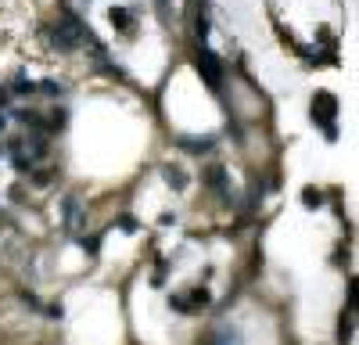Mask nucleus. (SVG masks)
Wrapping results in <instances>:
<instances>
[{"label": "nucleus", "instance_id": "nucleus-1", "mask_svg": "<svg viewBox=\"0 0 359 345\" xmlns=\"http://www.w3.org/2000/svg\"><path fill=\"white\" fill-rule=\"evenodd\" d=\"M83 36H86V29L76 18H62V22L54 25V33H50L54 47H62V50H76L83 43Z\"/></svg>", "mask_w": 359, "mask_h": 345}, {"label": "nucleus", "instance_id": "nucleus-2", "mask_svg": "<svg viewBox=\"0 0 359 345\" xmlns=\"http://www.w3.org/2000/svg\"><path fill=\"white\" fill-rule=\"evenodd\" d=\"M313 119L327 126V137H334V123H331V119H334V97L320 94V97L313 101Z\"/></svg>", "mask_w": 359, "mask_h": 345}, {"label": "nucleus", "instance_id": "nucleus-3", "mask_svg": "<svg viewBox=\"0 0 359 345\" xmlns=\"http://www.w3.org/2000/svg\"><path fill=\"white\" fill-rule=\"evenodd\" d=\"M198 69L205 72V79L212 83V86H219V62H216V54L208 50V47L198 50Z\"/></svg>", "mask_w": 359, "mask_h": 345}, {"label": "nucleus", "instance_id": "nucleus-4", "mask_svg": "<svg viewBox=\"0 0 359 345\" xmlns=\"http://www.w3.org/2000/svg\"><path fill=\"white\" fill-rule=\"evenodd\" d=\"M165 180L172 187H184V172H180V169H165Z\"/></svg>", "mask_w": 359, "mask_h": 345}, {"label": "nucleus", "instance_id": "nucleus-5", "mask_svg": "<svg viewBox=\"0 0 359 345\" xmlns=\"http://www.w3.org/2000/svg\"><path fill=\"white\" fill-rule=\"evenodd\" d=\"M184 144H187V151H194V155L198 151H208V140H184Z\"/></svg>", "mask_w": 359, "mask_h": 345}, {"label": "nucleus", "instance_id": "nucleus-6", "mask_svg": "<svg viewBox=\"0 0 359 345\" xmlns=\"http://www.w3.org/2000/svg\"><path fill=\"white\" fill-rule=\"evenodd\" d=\"M0 130H4V115H0Z\"/></svg>", "mask_w": 359, "mask_h": 345}, {"label": "nucleus", "instance_id": "nucleus-7", "mask_svg": "<svg viewBox=\"0 0 359 345\" xmlns=\"http://www.w3.org/2000/svg\"><path fill=\"white\" fill-rule=\"evenodd\" d=\"M216 345H226V341H216Z\"/></svg>", "mask_w": 359, "mask_h": 345}]
</instances>
